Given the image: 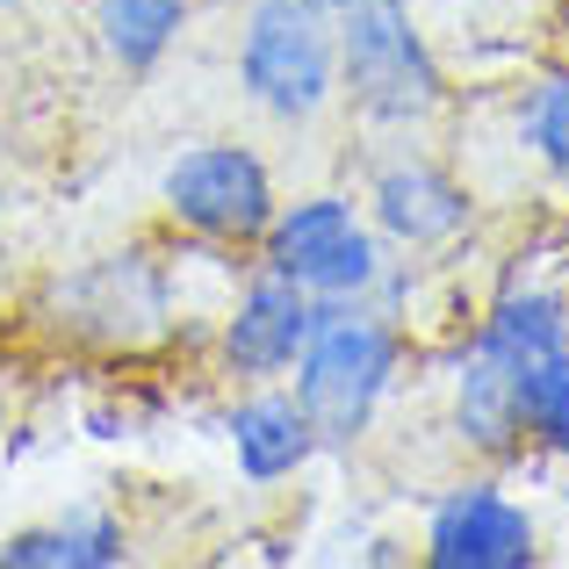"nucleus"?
Wrapping results in <instances>:
<instances>
[{
    "label": "nucleus",
    "mask_w": 569,
    "mask_h": 569,
    "mask_svg": "<svg viewBox=\"0 0 569 569\" xmlns=\"http://www.w3.org/2000/svg\"><path fill=\"white\" fill-rule=\"evenodd\" d=\"M318 332L296 353L289 389L303 403L310 432H318V455H353V447L376 432L389 389L403 368V325H389L368 303H318Z\"/></svg>",
    "instance_id": "1"
},
{
    "label": "nucleus",
    "mask_w": 569,
    "mask_h": 569,
    "mask_svg": "<svg viewBox=\"0 0 569 569\" xmlns=\"http://www.w3.org/2000/svg\"><path fill=\"white\" fill-rule=\"evenodd\" d=\"M339 43V101L361 123L411 130L447 109V66L411 0H318Z\"/></svg>",
    "instance_id": "2"
},
{
    "label": "nucleus",
    "mask_w": 569,
    "mask_h": 569,
    "mask_svg": "<svg viewBox=\"0 0 569 569\" xmlns=\"http://www.w3.org/2000/svg\"><path fill=\"white\" fill-rule=\"evenodd\" d=\"M238 87L274 123H318L339 101V43L318 0H252L238 29Z\"/></svg>",
    "instance_id": "3"
},
{
    "label": "nucleus",
    "mask_w": 569,
    "mask_h": 569,
    "mask_svg": "<svg viewBox=\"0 0 569 569\" xmlns=\"http://www.w3.org/2000/svg\"><path fill=\"white\" fill-rule=\"evenodd\" d=\"M159 209H167V223H181L202 246L246 252V246H260V231L274 223L281 194H274V173H267V159L252 152V144L202 138V144H188V152L167 159V173H159Z\"/></svg>",
    "instance_id": "4"
},
{
    "label": "nucleus",
    "mask_w": 569,
    "mask_h": 569,
    "mask_svg": "<svg viewBox=\"0 0 569 569\" xmlns=\"http://www.w3.org/2000/svg\"><path fill=\"white\" fill-rule=\"evenodd\" d=\"M318 318L325 310L303 281L274 274V267H252V274L238 281V296L223 303V318H217V368L238 389L289 382V368H296V353L310 347Z\"/></svg>",
    "instance_id": "5"
},
{
    "label": "nucleus",
    "mask_w": 569,
    "mask_h": 569,
    "mask_svg": "<svg viewBox=\"0 0 569 569\" xmlns=\"http://www.w3.org/2000/svg\"><path fill=\"white\" fill-rule=\"evenodd\" d=\"M58 310H66L72 339H94V347H144V339L167 332L173 318V289L167 267L152 252H101L94 267H80L72 281H58Z\"/></svg>",
    "instance_id": "6"
},
{
    "label": "nucleus",
    "mask_w": 569,
    "mask_h": 569,
    "mask_svg": "<svg viewBox=\"0 0 569 569\" xmlns=\"http://www.w3.org/2000/svg\"><path fill=\"white\" fill-rule=\"evenodd\" d=\"M426 562L432 569H533L541 562V519L498 476H469L426 512Z\"/></svg>",
    "instance_id": "7"
},
{
    "label": "nucleus",
    "mask_w": 569,
    "mask_h": 569,
    "mask_svg": "<svg viewBox=\"0 0 569 569\" xmlns=\"http://www.w3.org/2000/svg\"><path fill=\"white\" fill-rule=\"evenodd\" d=\"M368 223L389 238V246L411 252H440L447 238H461L476 223V194L426 152H397L376 167L368 181Z\"/></svg>",
    "instance_id": "8"
},
{
    "label": "nucleus",
    "mask_w": 569,
    "mask_h": 569,
    "mask_svg": "<svg viewBox=\"0 0 569 569\" xmlns=\"http://www.w3.org/2000/svg\"><path fill=\"white\" fill-rule=\"evenodd\" d=\"M223 440H231V461L252 490H274L318 461V432H310L296 389H281V382H252L223 411Z\"/></svg>",
    "instance_id": "9"
},
{
    "label": "nucleus",
    "mask_w": 569,
    "mask_h": 569,
    "mask_svg": "<svg viewBox=\"0 0 569 569\" xmlns=\"http://www.w3.org/2000/svg\"><path fill=\"white\" fill-rule=\"evenodd\" d=\"M447 426L455 440L469 447L476 461H527V418H519V376L498 361H483L476 347H461V368H455V397H447Z\"/></svg>",
    "instance_id": "10"
},
{
    "label": "nucleus",
    "mask_w": 569,
    "mask_h": 569,
    "mask_svg": "<svg viewBox=\"0 0 569 569\" xmlns=\"http://www.w3.org/2000/svg\"><path fill=\"white\" fill-rule=\"evenodd\" d=\"M469 347L483 353V361L527 376L533 361H548V353L569 347V296L562 289H541V281L490 296L483 318H476V339H469Z\"/></svg>",
    "instance_id": "11"
},
{
    "label": "nucleus",
    "mask_w": 569,
    "mask_h": 569,
    "mask_svg": "<svg viewBox=\"0 0 569 569\" xmlns=\"http://www.w3.org/2000/svg\"><path fill=\"white\" fill-rule=\"evenodd\" d=\"M361 223H368L361 202L339 194V188L303 194V202H281L274 223L260 231V267H274V274H289V281H303V289H310V281L325 274V260H332Z\"/></svg>",
    "instance_id": "12"
},
{
    "label": "nucleus",
    "mask_w": 569,
    "mask_h": 569,
    "mask_svg": "<svg viewBox=\"0 0 569 569\" xmlns=\"http://www.w3.org/2000/svg\"><path fill=\"white\" fill-rule=\"evenodd\" d=\"M116 562H130V527L101 505H72L43 527L8 533V548H0V569H116Z\"/></svg>",
    "instance_id": "13"
},
{
    "label": "nucleus",
    "mask_w": 569,
    "mask_h": 569,
    "mask_svg": "<svg viewBox=\"0 0 569 569\" xmlns=\"http://www.w3.org/2000/svg\"><path fill=\"white\" fill-rule=\"evenodd\" d=\"M188 14H194V0H94V37L109 51V66L138 80L181 43Z\"/></svg>",
    "instance_id": "14"
},
{
    "label": "nucleus",
    "mask_w": 569,
    "mask_h": 569,
    "mask_svg": "<svg viewBox=\"0 0 569 569\" xmlns=\"http://www.w3.org/2000/svg\"><path fill=\"white\" fill-rule=\"evenodd\" d=\"M512 138L548 181L569 188V66H548L519 87L512 101Z\"/></svg>",
    "instance_id": "15"
},
{
    "label": "nucleus",
    "mask_w": 569,
    "mask_h": 569,
    "mask_svg": "<svg viewBox=\"0 0 569 569\" xmlns=\"http://www.w3.org/2000/svg\"><path fill=\"white\" fill-rule=\"evenodd\" d=\"M519 418H527V447L548 461H569V347L533 361L519 376Z\"/></svg>",
    "instance_id": "16"
}]
</instances>
